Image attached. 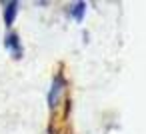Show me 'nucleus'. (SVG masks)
I'll list each match as a JSON object with an SVG mask.
<instances>
[{"mask_svg":"<svg viewBox=\"0 0 146 134\" xmlns=\"http://www.w3.org/2000/svg\"><path fill=\"white\" fill-rule=\"evenodd\" d=\"M64 92H66V78H64L62 74H56V76L52 78V84H50V88H48V96H46L48 108H50L52 112L58 108V104H60Z\"/></svg>","mask_w":146,"mask_h":134,"instance_id":"1","label":"nucleus"},{"mask_svg":"<svg viewBox=\"0 0 146 134\" xmlns=\"http://www.w3.org/2000/svg\"><path fill=\"white\" fill-rule=\"evenodd\" d=\"M4 46H6V50H10V54H12L14 58H22L24 48H22L20 36H18L16 32H8V34H6V38H4Z\"/></svg>","mask_w":146,"mask_h":134,"instance_id":"2","label":"nucleus"},{"mask_svg":"<svg viewBox=\"0 0 146 134\" xmlns=\"http://www.w3.org/2000/svg\"><path fill=\"white\" fill-rule=\"evenodd\" d=\"M2 18H4V24L10 28L12 24H14V20H16V14H18V2H14V0H12V2H2Z\"/></svg>","mask_w":146,"mask_h":134,"instance_id":"3","label":"nucleus"},{"mask_svg":"<svg viewBox=\"0 0 146 134\" xmlns=\"http://www.w3.org/2000/svg\"><path fill=\"white\" fill-rule=\"evenodd\" d=\"M68 14H70L76 22H82V20H84V14H86V2H74V4L68 8Z\"/></svg>","mask_w":146,"mask_h":134,"instance_id":"4","label":"nucleus"}]
</instances>
